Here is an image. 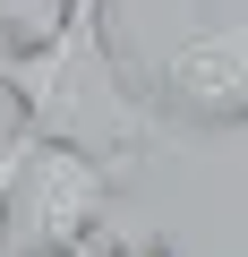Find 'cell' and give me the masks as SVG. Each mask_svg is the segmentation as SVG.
<instances>
[{
  "label": "cell",
  "mask_w": 248,
  "mask_h": 257,
  "mask_svg": "<svg viewBox=\"0 0 248 257\" xmlns=\"http://www.w3.org/2000/svg\"><path fill=\"white\" fill-rule=\"evenodd\" d=\"M111 0H77L69 26L35 52H0V94L18 103V128L43 146L103 155L111 172L163 146V111L129 86V69L111 60Z\"/></svg>",
  "instance_id": "obj_1"
},
{
  "label": "cell",
  "mask_w": 248,
  "mask_h": 257,
  "mask_svg": "<svg viewBox=\"0 0 248 257\" xmlns=\"http://www.w3.org/2000/svg\"><path fill=\"white\" fill-rule=\"evenodd\" d=\"M103 206H111V163L103 155L43 146L26 128H9V155H0V257L94 248Z\"/></svg>",
  "instance_id": "obj_2"
},
{
  "label": "cell",
  "mask_w": 248,
  "mask_h": 257,
  "mask_svg": "<svg viewBox=\"0 0 248 257\" xmlns=\"http://www.w3.org/2000/svg\"><path fill=\"white\" fill-rule=\"evenodd\" d=\"M103 257H180V248H171V240H154V231H146V240H111V248H103Z\"/></svg>",
  "instance_id": "obj_5"
},
{
  "label": "cell",
  "mask_w": 248,
  "mask_h": 257,
  "mask_svg": "<svg viewBox=\"0 0 248 257\" xmlns=\"http://www.w3.org/2000/svg\"><path fill=\"white\" fill-rule=\"evenodd\" d=\"M69 9H77V0H0V52H35V43H52V35L69 26Z\"/></svg>",
  "instance_id": "obj_4"
},
{
  "label": "cell",
  "mask_w": 248,
  "mask_h": 257,
  "mask_svg": "<svg viewBox=\"0 0 248 257\" xmlns=\"http://www.w3.org/2000/svg\"><path fill=\"white\" fill-rule=\"evenodd\" d=\"M154 111L180 128H248V26H188L154 69Z\"/></svg>",
  "instance_id": "obj_3"
},
{
  "label": "cell",
  "mask_w": 248,
  "mask_h": 257,
  "mask_svg": "<svg viewBox=\"0 0 248 257\" xmlns=\"http://www.w3.org/2000/svg\"><path fill=\"white\" fill-rule=\"evenodd\" d=\"M60 257H94V248H60Z\"/></svg>",
  "instance_id": "obj_6"
}]
</instances>
